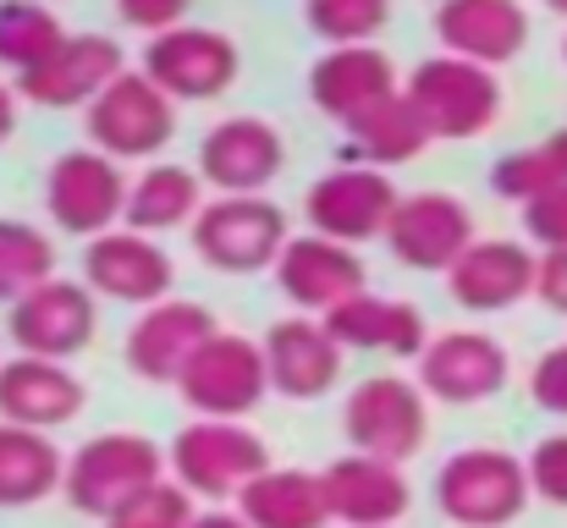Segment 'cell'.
Here are the masks:
<instances>
[{"label": "cell", "instance_id": "cell-36", "mask_svg": "<svg viewBox=\"0 0 567 528\" xmlns=\"http://www.w3.org/2000/svg\"><path fill=\"white\" fill-rule=\"evenodd\" d=\"M524 463H529V485H535V496L551 501V507H567V429L546 435Z\"/></svg>", "mask_w": 567, "mask_h": 528}, {"label": "cell", "instance_id": "cell-11", "mask_svg": "<svg viewBox=\"0 0 567 528\" xmlns=\"http://www.w3.org/2000/svg\"><path fill=\"white\" fill-rule=\"evenodd\" d=\"M396 204L402 198H396L385 172H375V166H337V172H326L303 193V220H309V231L337 237V242L353 248V242L385 237Z\"/></svg>", "mask_w": 567, "mask_h": 528}, {"label": "cell", "instance_id": "cell-27", "mask_svg": "<svg viewBox=\"0 0 567 528\" xmlns=\"http://www.w3.org/2000/svg\"><path fill=\"white\" fill-rule=\"evenodd\" d=\"M348 127V155H353V166H408V161H419L424 155V144H430V127H424V116L413 111V100L396 89V94H385L375 105H364L353 122H342Z\"/></svg>", "mask_w": 567, "mask_h": 528}, {"label": "cell", "instance_id": "cell-16", "mask_svg": "<svg viewBox=\"0 0 567 528\" xmlns=\"http://www.w3.org/2000/svg\"><path fill=\"white\" fill-rule=\"evenodd\" d=\"M419 363V385L424 396L446 402V407H474V402H491L513 363H507V348L485 331H441L430 337V348L413 358Z\"/></svg>", "mask_w": 567, "mask_h": 528}, {"label": "cell", "instance_id": "cell-3", "mask_svg": "<svg viewBox=\"0 0 567 528\" xmlns=\"http://www.w3.org/2000/svg\"><path fill=\"white\" fill-rule=\"evenodd\" d=\"M172 479L198 501H237L265 468L270 452L243 418H193L172 435Z\"/></svg>", "mask_w": 567, "mask_h": 528}, {"label": "cell", "instance_id": "cell-28", "mask_svg": "<svg viewBox=\"0 0 567 528\" xmlns=\"http://www.w3.org/2000/svg\"><path fill=\"white\" fill-rule=\"evenodd\" d=\"M237 513L248 528H326L331 507H326V479L309 468H265L243 496Z\"/></svg>", "mask_w": 567, "mask_h": 528}, {"label": "cell", "instance_id": "cell-19", "mask_svg": "<svg viewBox=\"0 0 567 528\" xmlns=\"http://www.w3.org/2000/svg\"><path fill=\"white\" fill-rule=\"evenodd\" d=\"M276 287H281L287 303L315 309V314L326 320L337 303H348V298L364 292V259H359L348 242H337V237L303 231V237H292V242L281 248V259H276Z\"/></svg>", "mask_w": 567, "mask_h": 528}, {"label": "cell", "instance_id": "cell-14", "mask_svg": "<svg viewBox=\"0 0 567 528\" xmlns=\"http://www.w3.org/2000/svg\"><path fill=\"white\" fill-rule=\"evenodd\" d=\"M215 314L204 303H188V298H166V303H150L133 325H127V342H122V358L127 369L144 380V385H177L183 369L193 363V352L215 337Z\"/></svg>", "mask_w": 567, "mask_h": 528}, {"label": "cell", "instance_id": "cell-15", "mask_svg": "<svg viewBox=\"0 0 567 528\" xmlns=\"http://www.w3.org/2000/svg\"><path fill=\"white\" fill-rule=\"evenodd\" d=\"M122 72H127V55H122L116 39H105V33H66V44L44 66L17 77V94L28 105H44V111H72V105L89 111Z\"/></svg>", "mask_w": 567, "mask_h": 528}, {"label": "cell", "instance_id": "cell-7", "mask_svg": "<svg viewBox=\"0 0 567 528\" xmlns=\"http://www.w3.org/2000/svg\"><path fill=\"white\" fill-rule=\"evenodd\" d=\"M183 407L198 418H248L270 396V363L265 342H248L237 331H215L177 380Z\"/></svg>", "mask_w": 567, "mask_h": 528}, {"label": "cell", "instance_id": "cell-8", "mask_svg": "<svg viewBox=\"0 0 567 528\" xmlns=\"http://www.w3.org/2000/svg\"><path fill=\"white\" fill-rule=\"evenodd\" d=\"M127 193L133 182L122 176V161H111L105 149H66L44 172V209L72 237L116 231V220H127Z\"/></svg>", "mask_w": 567, "mask_h": 528}, {"label": "cell", "instance_id": "cell-23", "mask_svg": "<svg viewBox=\"0 0 567 528\" xmlns=\"http://www.w3.org/2000/svg\"><path fill=\"white\" fill-rule=\"evenodd\" d=\"M83 413V380L55 358H11L0 363V424L22 429H61Z\"/></svg>", "mask_w": 567, "mask_h": 528}, {"label": "cell", "instance_id": "cell-41", "mask_svg": "<svg viewBox=\"0 0 567 528\" xmlns=\"http://www.w3.org/2000/svg\"><path fill=\"white\" fill-rule=\"evenodd\" d=\"M193 528H248V518L243 513H226V507H209V513L193 518Z\"/></svg>", "mask_w": 567, "mask_h": 528}, {"label": "cell", "instance_id": "cell-42", "mask_svg": "<svg viewBox=\"0 0 567 528\" xmlns=\"http://www.w3.org/2000/svg\"><path fill=\"white\" fill-rule=\"evenodd\" d=\"M11 133H17V94L0 83V144H6Z\"/></svg>", "mask_w": 567, "mask_h": 528}, {"label": "cell", "instance_id": "cell-25", "mask_svg": "<svg viewBox=\"0 0 567 528\" xmlns=\"http://www.w3.org/2000/svg\"><path fill=\"white\" fill-rule=\"evenodd\" d=\"M396 66L375 44H337L309 66V100L315 111H326L331 122H353L364 105H375L385 94H396Z\"/></svg>", "mask_w": 567, "mask_h": 528}, {"label": "cell", "instance_id": "cell-20", "mask_svg": "<svg viewBox=\"0 0 567 528\" xmlns=\"http://www.w3.org/2000/svg\"><path fill=\"white\" fill-rule=\"evenodd\" d=\"M320 479H326L331 524L342 528H396L408 518V507H413L402 463H385V457H370V452L337 457Z\"/></svg>", "mask_w": 567, "mask_h": 528}, {"label": "cell", "instance_id": "cell-17", "mask_svg": "<svg viewBox=\"0 0 567 528\" xmlns=\"http://www.w3.org/2000/svg\"><path fill=\"white\" fill-rule=\"evenodd\" d=\"M474 242V215L452 193H408L385 226V248L408 270H452Z\"/></svg>", "mask_w": 567, "mask_h": 528}, {"label": "cell", "instance_id": "cell-44", "mask_svg": "<svg viewBox=\"0 0 567 528\" xmlns=\"http://www.w3.org/2000/svg\"><path fill=\"white\" fill-rule=\"evenodd\" d=\"M563 61H567V39H563Z\"/></svg>", "mask_w": 567, "mask_h": 528}, {"label": "cell", "instance_id": "cell-31", "mask_svg": "<svg viewBox=\"0 0 567 528\" xmlns=\"http://www.w3.org/2000/svg\"><path fill=\"white\" fill-rule=\"evenodd\" d=\"M66 44V28L44 0H0V66L6 72H33Z\"/></svg>", "mask_w": 567, "mask_h": 528}, {"label": "cell", "instance_id": "cell-12", "mask_svg": "<svg viewBox=\"0 0 567 528\" xmlns=\"http://www.w3.org/2000/svg\"><path fill=\"white\" fill-rule=\"evenodd\" d=\"M83 281H89V292H100L111 303L150 309V303H166L172 298L177 265H172V253L150 231H133L127 226V231L89 237V248H83Z\"/></svg>", "mask_w": 567, "mask_h": 528}, {"label": "cell", "instance_id": "cell-39", "mask_svg": "<svg viewBox=\"0 0 567 528\" xmlns=\"http://www.w3.org/2000/svg\"><path fill=\"white\" fill-rule=\"evenodd\" d=\"M188 6L193 0H116V17H122L127 28H144V33L155 39V33H166V28H183Z\"/></svg>", "mask_w": 567, "mask_h": 528}, {"label": "cell", "instance_id": "cell-4", "mask_svg": "<svg viewBox=\"0 0 567 528\" xmlns=\"http://www.w3.org/2000/svg\"><path fill=\"white\" fill-rule=\"evenodd\" d=\"M402 94L424 116L430 138H480L502 116L496 66H480V61H463V55H446V50L419 61Z\"/></svg>", "mask_w": 567, "mask_h": 528}, {"label": "cell", "instance_id": "cell-33", "mask_svg": "<svg viewBox=\"0 0 567 528\" xmlns=\"http://www.w3.org/2000/svg\"><path fill=\"white\" fill-rule=\"evenodd\" d=\"M55 276V242L33 220H0V303L28 298Z\"/></svg>", "mask_w": 567, "mask_h": 528}, {"label": "cell", "instance_id": "cell-18", "mask_svg": "<svg viewBox=\"0 0 567 528\" xmlns=\"http://www.w3.org/2000/svg\"><path fill=\"white\" fill-rule=\"evenodd\" d=\"M540 281V259L513 242V237H480L452 270H446V298L468 314H502L518 309Z\"/></svg>", "mask_w": 567, "mask_h": 528}, {"label": "cell", "instance_id": "cell-29", "mask_svg": "<svg viewBox=\"0 0 567 528\" xmlns=\"http://www.w3.org/2000/svg\"><path fill=\"white\" fill-rule=\"evenodd\" d=\"M66 485V457L55 452V441L44 429H22V424H0V507H39Z\"/></svg>", "mask_w": 567, "mask_h": 528}, {"label": "cell", "instance_id": "cell-1", "mask_svg": "<svg viewBox=\"0 0 567 528\" xmlns=\"http://www.w3.org/2000/svg\"><path fill=\"white\" fill-rule=\"evenodd\" d=\"M535 485L507 446H468L435 468V507L452 528H507L524 518Z\"/></svg>", "mask_w": 567, "mask_h": 528}, {"label": "cell", "instance_id": "cell-34", "mask_svg": "<svg viewBox=\"0 0 567 528\" xmlns=\"http://www.w3.org/2000/svg\"><path fill=\"white\" fill-rule=\"evenodd\" d=\"M391 17V0H303V22L326 44H370Z\"/></svg>", "mask_w": 567, "mask_h": 528}, {"label": "cell", "instance_id": "cell-6", "mask_svg": "<svg viewBox=\"0 0 567 528\" xmlns=\"http://www.w3.org/2000/svg\"><path fill=\"white\" fill-rule=\"evenodd\" d=\"M83 133L111 161H150L177 133V100L150 72H122L83 116Z\"/></svg>", "mask_w": 567, "mask_h": 528}, {"label": "cell", "instance_id": "cell-24", "mask_svg": "<svg viewBox=\"0 0 567 528\" xmlns=\"http://www.w3.org/2000/svg\"><path fill=\"white\" fill-rule=\"evenodd\" d=\"M435 39L446 55L502 66L529 44V11L518 0H441L435 6Z\"/></svg>", "mask_w": 567, "mask_h": 528}, {"label": "cell", "instance_id": "cell-40", "mask_svg": "<svg viewBox=\"0 0 567 528\" xmlns=\"http://www.w3.org/2000/svg\"><path fill=\"white\" fill-rule=\"evenodd\" d=\"M535 298H540L551 314H567V248H546V253H540Z\"/></svg>", "mask_w": 567, "mask_h": 528}, {"label": "cell", "instance_id": "cell-9", "mask_svg": "<svg viewBox=\"0 0 567 528\" xmlns=\"http://www.w3.org/2000/svg\"><path fill=\"white\" fill-rule=\"evenodd\" d=\"M342 435L353 441V452H370L385 463H408L424 452L430 435V413H424V385L402 380V374H370L353 385V396L342 402Z\"/></svg>", "mask_w": 567, "mask_h": 528}, {"label": "cell", "instance_id": "cell-2", "mask_svg": "<svg viewBox=\"0 0 567 528\" xmlns=\"http://www.w3.org/2000/svg\"><path fill=\"white\" fill-rule=\"evenodd\" d=\"M166 474V452L150 441V435H133V429H111V435H94L83 441L72 457H66V507L83 513V518H116L127 501H138L144 490H155Z\"/></svg>", "mask_w": 567, "mask_h": 528}, {"label": "cell", "instance_id": "cell-43", "mask_svg": "<svg viewBox=\"0 0 567 528\" xmlns=\"http://www.w3.org/2000/svg\"><path fill=\"white\" fill-rule=\"evenodd\" d=\"M546 6H551V11H557V17H567V0H546Z\"/></svg>", "mask_w": 567, "mask_h": 528}, {"label": "cell", "instance_id": "cell-5", "mask_svg": "<svg viewBox=\"0 0 567 528\" xmlns=\"http://www.w3.org/2000/svg\"><path fill=\"white\" fill-rule=\"evenodd\" d=\"M287 242V215L265 193H220L193 220V253L220 276H254L276 265Z\"/></svg>", "mask_w": 567, "mask_h": 528}, {"label": "cell", "instance_id": "cell-37", "mask_svg": "<svg viewBox=\"0 0 567 528\" xmlns=\"http://www.w3.org/2000/svg\"><path fill=\"white\" fill-rule=\"evenodd\" d=\"M524 231H529L540 248H567V182L524 204Z\"/></svg>", "mask_w": 567, "mask_h": 528}, {"label": "cell", "instance_id": "cell-10", "mask_svg": "<svg viewBox=\"0 0 567 528\" xmlns=\"http://www.w3.org/2000/svg\"><path fill=\"white\" fill-rule=\"evenodd\" d=\"M100 331V314H94V292L89 281H61L50 276L44 287H33L28 298H17L6 309V337L11 348L28 352V358H78V352L94 342Z\"/></svg>", "mask_w": 567, "mask_h": 528}, {"label": "cell", "instance_id": "cell-30", "mask_svg": "<svg viewBox=\"0 0 567 528\" xmlns=\"http://www.w3.org/2000/svg\"><path fill=\"white\" fill-rule=\"evenodd\" d=\"M198 182L204 176L188 166H150L144 176H133V193H127V226L133 231H172V226H188L198 220Z\"/></svg>", "mask_w": 567, "mask_h": 528}, {"label": "cell", "instance_id": "cell-35", "mask_svg": "<svg viewBox=\"0 0 567 528\" xmlns=\"http://www.w3.org/2000/svg\"><path fill=\"white\" fill-rule=\"evenodd\" d=\"M193 518H198V513H193L188 490H183L177 479H172V485L161 479V485L144 490L138 501H127L116 518H105V528H193Z\"/></svg>", "mask_w": 567, "mask_h": 528}, {"label": "cell", "instance_id": "cell-13", "mask_svg": "<svg viewBox=\"0 0 567 528\" xmlns=\"http://www.w3.org/2000/svg\"><path fill=\"white\" fill-rule=\"evenodd\" d=\"M237 44L220 28H166L144 44V72L172 94V100H220L237 83Z\"/></svg>", "mask_w": 567, "mask_h": 528}, {"label": "cell", "instance_id": "cell-32", "mask_svg": "<svg viewBox=\"0 0 567 528\" xmlns=\"http://www.w3.org/2000/svg\"><path fill=\"white\" fill-rule=\"evenodd\" d=\"M563 182H567V127L540 138V144H524V149L502 155L491 166L496 198H513V204H529V198H540V193H551Z\"/></svg>", "mask_w": 567, "mask_h": 528}, {"label": "cell", "instance_id": "cell-21", "mask_svg": "<svg viewBox=\"0 0 567 528\" xmlns=\"http://www.w3.org/2000/svg\"><path fill=\"white\" fill-rule=\"evenodd\" d=\"M342 358H348V348L331 337L326 320L292 314V320H276V325L265 331L270 391L287 396V402H315V396H326V391L342 380Z\"/></svg>", "mask_w": 567, "mask_h": 528}, {"label": "cell", "instance_id": "cell-26", "mask_svg": "<svg viewBox=\"0 0 567 528\" xmlns=\"http://www.w3.org/2000/svg\"><path fill=\"white\" fill-rule=\"evenodd\" d=\"M331 337L348 352H385V358H419L430 348V331H424V314L402 298H380V292H359L348 303H337L326 314Z\"/></svg>", "mask_w": 567, "mask_h": 528}, {"label": "cell", "instance_id": "cell-38", "mask_svg": "<svg viewBox=\"0 0 567 528\" xmlns=\"http://www.w3.org/2000/svg\"><path fill=\"white\" fill-rule=\"evenodd\" d=\"M529 396H535V407L567 418V342L535 358V369H529Z\"/></svg>", "mask_w": 567, "mask_h": 528}, {"label": "cell", "instance_id": "cell-22", "mask_svg": "<svg viewBox=\"0 0 567 528\" xmlns=\"http://www.w3.org/2000/svg\"><path fill=\"white\" fill-rule=\"evenodd\" d=\"M287 166V144L259 116H226L198 144V176L220 193H265Z\"/></svg>", "mask_w": 567, "mask_h": 528}]
</instances>
